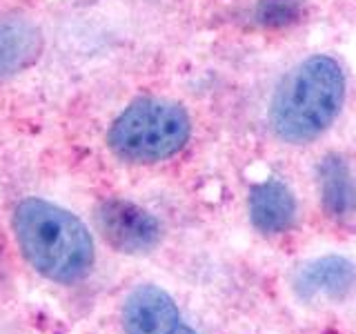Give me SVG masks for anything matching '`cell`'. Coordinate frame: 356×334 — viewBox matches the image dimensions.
Returning <instances> with one entry per match:
<instances>
[{"instance_id":"1","label":"cell","mask_w":356,"mask_h":334,"mask_svg":"<svg viewBox=\"0 0 356 334\" xmlns=\"http://www.w3.org/2000/svg\"><path fill=\"white\" fill-rule=\"evenodd\" d=\"M11 225L22 256L44 278L70 285L92 272V232L70 209L31 196L16 205Z\"/></svg>"},{"instance_id":"2","label":"cell","mask_w":356,"mask_h":334,"mask_svg":"<svg viewBox=\"0 0 356 334\" xmlns=\"http://www.w3.org/2000/svg\"><path fill=\"white\" fill-rule=\"evenodd\" d=\"M345 74L327 54L300 61L270 100L267 120L283 143L303 145L323 136L345 103Z\"/></svg>"},{"instance_id":"3","label":"cell","mask_w":356,"mask_h":334,"mask_svg":"<svg viewBox=\"0 0 356 334\" xmlns=\"http://www.w3.org/2000/svg\"><path fill=\"white\" fill-rule=\"evenodd\" d=\"M189 134L192 120L178 103L138 98L111 122L107 145L127 163H161L185 148Z\"/></svg>"},{"instance_id":"4","label":"cell","mask_w":356,"mask_h":334,"mask_svg":"<svg viewBox=\"0 0 356 334\" xmlns=\"http://www.w3.org/2000/svg\"><path fill=\"white\" fill-rule=\"evenodd\" d=\"M96 228L111 248L125 254L152 252L161 243V223L125 198H107L96 209Z\"/></svg>"},{"instance_id":"5","label":"cell","mask_w":356,"mask_h":334,"mask_svg":"<svg viewBox=\"0 0 356 334\" xmlns=\"http://www.w3.org/2000/svg\"><path fill=\"white\" fill-rule=\"evenodd\" d=\"M125 334H196L183 321L174 299L159 285H138L122 305Z\"/></svg>"},{"instance_id":"6","label":"cell","mask_w":356,"mask_h":334,"mask_svg":"<svg viewBox=\"0 0 356 334\" xmlns=\"http://www.w3.org/2000/svg\"><path fill=\"white\" fill-rule=\"evenodd\" d=\"M42 54V31L31 18H0V78L16 76L29 70Z\"/></svg>"},{"instance_id":"7","label":"cell","mask_w":356,"mask_h":334,"mask_svg":"<svg viewBox=\"0 0 356 334\" xmlns=\"http://www.w3.org/2000/svg\"><path fill=\"white\" fill-rule=\"evenodd\" d=\"M356 285V265L343 256L330 254L309 261L294 276V289L303 299H343Z\"/></svg>"},{"instance_id":"8","label":"cell","mask_w":356,"mask_h":334,"mask_svg":"<svg viewBox=\"0 0 356 334\" xmlns=\"http://www.w3.org/2000/svg\"><path fill=\"white\" fill-rule=\"evenodd\" d=\"M250 218L263 234H283L296 218L294 194L276 178L256 183L250 192Z\"/></svg>"},{"instance_id":"9","label":"cell","mask_w":356,"mask_h":334,"mask_svg":"<svg viewBox=\"0 0 356 334\" xmlns=\"http://www.w3.org/2000/svg\"><path fill=\"white\" fill-rule=\"evenodd\" d=\"M323 209L334 218H348L356 212V178L341 156H325L318 165Z\"/></svg>"},{"instance_id":"10","label":"cell","mask_w":356,"mask_h":334,"mask_svg":"<svg viewBox=\"0 0 356 334\" xmlns=\"http://www.w3.org/2000/svg\"><path fill=\"white\" fill-rule=\"evenodd\" d=\"M303 3L300 0H259L256 20L265 27H287L298 20Z\"/></svg>"}]
</instances>
